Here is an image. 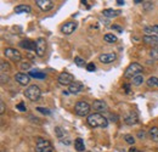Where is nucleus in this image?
I'll return each mask as SVG.
<instances>
[{
    "instance_id": "nucleus-1",
    "label": "nucleus",
    "mask_w": 158,
    "mask_h": 152,
    "mask_svg": "<svg viewBox=\"0 0 158 152\" xmlns=\"http://www.w3.org/2000/svg\"><path fill=\"white\" fill-rule=\"evenodd\" d=\"M86 122L91 128H107V125H108L107 118H105L101 113L89 114Z\"/></svg>"
},
{
    "instance_id": "nucleus-2",
    "label": "nucleus",
    "mask_w": 158,
    "mask_h": 152,
    "mask_svg": "<svg viewBox=\"0 0 158 152\" xmlns=\"http://www.w3.org/2000/svg\"><path fill=\"white\" fill-rule=\"evenodd\" d=\"M143 71V68H142V66L138 63V62H133V63H130L128 67H127V70H125V72H124V78H127V79H129V78H134V77L139 76L141 72Z\"/></svg>"
},
{
    "instance_id": "nucleus-3",
    "label": "nucleus",
    "mask_w": 158,
    "mask_h": 152,
    "mask_svg": "<svg viewBox=\"0 0 158 152\" xmlns=\"http://www.w3.org/2000/svg\"><path fill=\"white\" fill-rule=\"evenodd\" d=\"M24 96L28 99V100H31V101H38L40 99V96H41V90H40V88L38 85H35V84H33V85H29L26 90H24Z\"/></svg>"
},
{
    "instance_id": "nucleus-4",
    "label": "nucleus",
    "mask_w": 158,
    "mask_h": 152,
    "mask_svg": "<svg viewBox=\"0 0 158 152\" xmlns=\"http://www.w3.org/2000/svg\"><path fill=\"white\" fill-rule=\"evenodd\" d=\"M35 152H52V145L49 140L38 136L35 140Z\"/></svg>"
},
{
    "instance_id": "nucleus-5",
    "label": "nucleus",
    "mask_w": 158,
    "mask_h": 152,
    "mask_svg": "<svg viewBox=\"0 0 158 152\" xmlns=\"http://www.w3.org/2000/svg\"><path fill=\"white\" fill-rule=\"evenodd\" d=\"M90 110H91V106L85 101H78L76 103V106H74V112H76L77 116H80V117L88 116Z\"/></svg>"
},
{
    "instance_id": "nucleus-6",
    "label": "nucleus",
    "mask_w": 158,
    "mask_h": 152,
    "mask_svg": "<svg viewBox=\"0 0 158 152\" xmlns=\"http://www.w3.org/2000/svg\"><path fill=\"white\" fill-rule=\"evenodd\" d=\"M57 80H59V84H61V85H68V87H69L72 83L76 82L74 76L71 74L69 72H62V73H60Z\"/></svg>"
},
{
    "instance_id": "nucleus-7",
    "label": "nucleus",
    "mask_w": 158,
    "mask_h": 152,
    "mask_svg": "<svg viewBox=\"0 0 158 152\" xmlns=\"http://www.w3.org/2000/svg\"><path fill=\"white\" fill-rule=\"evenodd\" d=\"M4 55L6 56V58L11 60V61H21L22 60V55L20 54V51H17L14 48H6L4 50Z\"/></svg>"
},
{
    "instance_id": "nucleus-8",
    "label": "nucleus",
    "mask_w": 158,
    "mask_h": 152,
    "mask_svg": "<svg viewBox=\"0 0 158 152\" xmlns=\"http://www.w3.org/2000/svg\"><path fill=\"white\" fill-rule=\"evenodd\" d=\"M77 27H78V23L76 21H69V22H66L61 27V32L63 34H66V36H69V34H72L77 29Z\"/></svg>"
},
{
    "instance_id": "nucleus-9",
    "label": "nucleus",
    "mask_w": 158,
    "mask_h": 152,
    "mask_svg": "<svg viewBox=\"0 0 158 152\" xmlns=\"http://www.w3.org/2000/svg\"><path fill=\"white\" fill-rule=\"evenodd\" d=\"M35 54L39 57H43L46 53V40L44 38H38L35 40Z\"/></svg>"
},
{
    "instance_id": "nucleus-10",
    "label": "nucleus",
    "mask_w": 158,
    "mask_h": 152,
    "mask_svg": "<svg viewBox=\"0 0 158 152\" xmlns=\"http://www.w3.org/2000/svg\"><path fill=\"white\" fill-rule=\"evenodd\" d=\"M93 108L96 111V113L106 112V111H108V105L103 100H95L93 103Z\"/></svg>"
},
{
    "instance_id": "nucleus-11",
    "label": "nucleus",
    "mask_w": 158,
    "mask_h": 152,
    "mask_svg": "<svg viewBox=\"0 0 158 152\" xmlns=\"http://www.w3.org/2000/svg\"><path fill=\"white\" fill-rule=\"evenodd\" d=\"M116 58H117V55L114 53H108V54H101L99 56V61L105 65H108V63L114 62Z\"/></svg>"
},
{
    "instance_id": "nucleus-12",
    "label": "nucleus",
    "mask_w": 158,
    "mask_h": 152,
    "mask_svg": "<svg viewBox=\"0 0 158 152\" xmlns=\"http://www.w3.org/2000/svg\"><path fill=\"white\" fill-rule=\"evenodd\" d=\"M35 2H37V5L39 6L40 9L43 10V11H50L52 7H54V1L52 0H35Z\"/></svg>"
},
{
    "instance_id": "nucleus-13",
    "label": "nucleus",
    "mask_w": 158,
    "mask_h": 152,
    "mask_svg": "<svg viewBox=\"0 0 158 152\" xmlns=\"http://www.w3.org/2000/svg\"><path fill=\"white\" fill-rule=\"evenodd\" d=\"M15 80L20 84V85H23V87H26V85H28L29 84V82H31V77L28 76V74H26V73H16L15 74Z\"/></svg>"
},
{
    "instance_id": "nucleus-14",
    "label": "nucleus",
    "mask_w": 158,
    "mask_h": 152,
    "mask_svg": "<svg viewBox=\"0 0 158 152\" xmlns=\"http://www.w3.org/2000/svg\"><path fill=\"white\" fill-rule=\"evenodd\" d=\"M83 90H84V84L80 83V82H77V80L68 87V93L69 94H78Z\"/></svg>"
},
{
    "instance_id": "nucleus-15",
    "label": "nucleus",
    "mask_w": 158,
    "mask_h": 152,
    "mask_svg": "<svg viewBox=\"0 0 158 152\" xmlns=\"http://www.w3.org/2000/svg\"><path fill=\"white\" fill-rule=\"evenodd\" d=\"M20 46L26 50H29V51H35V48H37L35 41L31 40V39H24V40L20 41Z\"/></svg>"
},
{
    "instance_id": "nucleus-16",
    "label": "nucleus",
    "mask_w": 158,
    "mask_h": 152,
    "mask_svg": "<svg viewBox=\"0 0 158 152\" xmlns=\"http://www.w3.org/2000/svg\"><path fill=\"white\" fill-rule=\"evenodd\" d=\"M143 43L147 45H151L152 48H157L158 46V37L157 36H145L143 38Z\"/></svg>"
},
{
    "instance_id": "nucleus-17",
    "label": "nucleus",
    "mask_w": 158,
    "mask_h": 152,
    "mask_svg": "<svg viewBox=\"0 0 158 152\" xmlns=\"http://www.w3.org/2000/svg\"><path fill=\"white\" fill-rule=\"evenodd\" d=\"M124 122H125L128 125H134V124H136L139 122L138 114L135 113V112H130L128 116L124 117Z\"/></svg>"
},
{
    "instance_id": "nucleus-18",
    "label": "nucleus",
    "mask_w": 158,
    "mask_h": 152,
    "mask_svg": "<svg viewBox=\"0 0 158 152\" xmlns=\"http://www.w3.org/2000/svg\"><path fill=\"white\" fill-rule=\"evenodd\" d=\"M102 15L108 17V19H113V17H117L120 15V11L119 10H113V9H106L102 11Z\"/></svg>"
},
{
    "instance_id": "nucleus-19",
    "label": "nucleus",
    "mask_w": 158,
    "mask_h": 152,
    "mask_svg": "<svg viewBox=\"0 0 158 152\" xmlns=\"http://www.w3.org/2000/svg\"><path fill=\"white\" fill-rule=\"evenodd\" d=\"M15 12L16 14H29L32 12V7L29 5H19L15 7Z\"/></svg>"
},
{
    "instance_id": "nucleus-20",
    "label": "nucleus",
    "mask_w": 158,
    "mask_h": 152,
    "mask_svg": "<svg viewBox=\"0 0 158 152\" xmlns=\"http://www.w3.org/2000/svg\"><path fill=\"white\" fill-rule=\"evenodd\" d=\"M74 149L77 150L78 152H83L85 150V145H84V141H83V139H80V137H77L76 140H74Z\"/></svg>"
},
{
    "instance_id": "nucleus-21",
    "label": "nucleus",
    "mask_w": 158,
    "mask_h": 152,
    "mask_svg": "<svg viewBox=\"0 0 158 152\" xmlns=\"http://www.w3.org/2000/svg\"><path fill=\"white\" fill-rule=\"evenodd\" d=\"M28 76L33 77V78H35V79H45V78H46V74H45L44 72L37 71V70H35V71H29Z\"/></svg>"
},
{
    "instance_id": "nucleus-22",
    "label": "nucleus",
    "mask_w": 158,
    "mask_h": 152,
    "mask_svg": "<svg viewBox=\"0 0 158 152\" xmlns=\"http://www.w3.org/2000/svg\"><path fill=\"white\" fill-rule=\"evenodd\" d=\"M148 135L155 142H158V127H152L148 130Z\"/></svg>"
},
{
    "instance_id": "nucleus-23",
    "label": "nucleus",
    "mask_w": 158,
    "mask_h": 152,
    "mask_svg": "<svg viewBox=\"0 0 158 152\" xmlns=\"http://www.w3.org/2000/svg\"><path fill=\"white\" fill-rule=\"evenodd\" d=\"M147 85L150 88H158V78L157 77H150L147 80H146Z\"/></svg>"
},
{
    "instance_id": "nucleus-24",
    "label": "nucleus",
    "mask_w": 158,
    "mask_h": 152,
    "mask_svg": "<svg viewBox=\"0 0 158 152\" xmlns=\"http://www.w3.org/2000/svg\"><path fill=\"white\" fill-rule=\"evenodd\" d=\"M0 70H1V73H7L10 72L11 67H10V63L7 61H1L0 62Z\"/></svg>"
},
{
    "instance_id": "nucleus-25",
    "label": "nucleus",
    "mask_w": 158,
    "mask_h": 152,
    "mask_svg": "<svg viewBox=\"0 0 158 152\" xmlns=\"http://www.w3.org/2000/svg\"><path fill=\"white\" fill-rule=\"evenodd\" d=\"M103 39H105V41H106V43H110V44H112V43H116V41L118 40L116 36H113V34H111V33H108V34H105Z\"/></svg>"
},
{
    "instance_id": "nucleus-26",
    "label": "nucleus",
    "mask_w": 158,
    "mask_h": 152,
    "mask_svg": "<svg viewBox=\"0 0 158 152\" xmlns=\"http://www.w3.org/2000/svg\"><path fill=\"white\" fill-rule=\"evenodd\" d=\"M142 83H143V77L141 76V74H139V76L133 78V85H135V87H140Z\"/></svg>"
},
{
    "instance_id": "nucleus-27",
    "label": "nucleus",
    "mask_w": 158,
    "mask_h": 152,
    "mask_svg": "<svg viewBox=\"0 0 158 152\" xmlns=\"http://www.w3.org/2000/svg\"><path fill=\"white\" fill-rule=\"evenodd\" d=\"M124 140H125L128 144H130V145H134V144H135V139L133 137V135H129V134L124 135Z\"/></svg>"
},
{
    "instance_id": "nucleus-28",
    "label": "nucleus",
    "mask_w": 158,
    "mask_h": 152,
    "mask_svg": "<svg viewBox=\"0 0 158 152\" xmlns=\"http://www.w3.org/2000/svg\"><path fill=\"white\" fill-rule=\"evenodd\" d=\"M150 56L152 57L153 60H158V46L157 48H152V49H151Z\"/></svg>"
},
{
    "instance_id": "nucleus-29",
    "label": "nucleus",
    "mask_w": 158,
    "mask_h": 152,
    "mask_svg": "<svg viewBox=\"0 0 158 152\" xmlns=\"http://www.w3.org/2000/svg\"><path fill=\"white\" fill-rule=\"evenodd\" d=\"M145 32H152V33H155V34L158 36V24L152 26V27H146L145 28Z\"/></svg>"
},
{
    "instance_id": "nucleus-30",
    "label": "nucleus",
    "mask_w": 158,
    "mask_h": 152,
    "mask_svg": "<svg viewBox=\"0 0 158 152\" xmlns=\"http://www.w3.org/2000/svg\"><path fill=\"white\" fill-rule=\"evenodd\" d=\"M74 62H76V65H77L78 67H83V66L85 65V61H84L81 57H79V56L74 57Z\"/></svg>"
},
{
    "instance_id": "nucleus-31",
    "label": "nucleus",
    "mask_w": 158,
    "mask_h": 152,
    "mask_svg": "<svg viewBox=\"0 0 158 152\" xmlns=\"http://www.w3.org/2000/svg\"><path fill=\"white\" fill-rule=\"evenodd\" d=\"M35 110H37L38 112H40V113L46 114V116H49V114H51V111H50V110H48V108H44V107H37Z\"/></svg>"
},
{
    "instance_id": "nucleus-32",
    "label": "nucleus",
    "mask_w": 158,
    "mask_h": 152,
    "mask_svg": "<svg viewBox=\"0 0 158 152\" xmlns=\"http://www.w3.org/2000/svg\"><path fill=\"white\" fill-rule=\"evenodd\" d=\"M16 110H19L20 112H26V111H27V107H26L24 102H20V103L16 106Z\"/></svg>"
},
{
    "instance_id": "nucleus-33",
    "label": "nucleus",
    "mask_w": 158,
    "mask_h": 152,
    "mask_svg": "<svg viewBox=\"0 0 158 152\" xmlns=\"http://www.w3.org/2000/svg\"><path fill=\"white\" fill-rule=\"evenodd\" d=\"M95 68H96V66H95L93 62H90V63L86 65V71H88V72H94Z\"/></svg>"
},
{
    "instance_id": "nucleus-34",
    "label": "nucleus",
    "mask_w": 158,
    "mask_h": 152,
    "mask_svg": "<svg viewBox=\"0 0 158 152\" xmlns=\"http://www.w3.org/2000/svg\"><path fill=\"white\" fill-rule=\"evenodd\" d=\"M143 5H145V9L146 10H151L153 7V4L151 1H143Z\"/></svg>"
},
{
    "instance_id": "nucleus-35",
    "label": "nucleus",
    "mask_w": 158,
    "mask_h": 152,
    "mask_svg": "<svg viewBox=\"0 0 158 152\" xmlns=\"http://www.w3.org/2000/svg\"><path fill=\"white\" fill-rule=\"evenodd\" d=\"M111 28H112L113 31L119 32V33H123V28H122V27H119V26H117V24H112V26H111Z\"/></svg>"
},
{
    "instance_id": "nucleus-36",
    "label": "nucleus",
    "mask_w": 158,
    "mask_h": 152,
    "mask_svg": "<svg viewBox=\"0 0 158 152\" xmlns=\"http://www.w3.org/2000/svg\"><path fill=\"white\" fill-rule=\"evenodd\" d=\"M7 82H9V77L5 76V73H1V84L7 83Z\"/></svg>"
},
{
    "instance_id": "nucleus-37",
    "label": "nucleus",
    "mask_w": 158,
    "mask_h": 152,
    "mask_svg": "<svg viewBox=\"0 0 158 152\" xmlns=\"http://www.w3.org/2000/svg\"><path fill=\"white\" fill-rule=\"evenodd\" d=\"M21 68H22V70H29V68H31V65H29L28 62H23V63L21 65Z\"/></svg>"
},
{
    "instance_id": "nucleus-38",
    "label": "nucleus",
    "mask_w": 158,
    "mask_h": 152,
    "mask_svg": "<svg viewBox=\"0 0 158 152\" xmlns=\"http://www.w3.org/2000/svg\"><path fill=\"white\" fill-rule=\"evenodd\" d=\"M5 112V103H4V101H0V113L2 114Z\"/></svg>"
},
{
    "instance_id": "nucleus-39",
    "label": "nucleus",
    "mask_w": 158,
    "mask_h": 152,
    "mask_svg": "<svg viewBox=\"0 0 158 152\" xmlns=\"http://www.w3.org/2000/svg\"><path fill=\"white\" fill-rule=\"evenodd\" d=\"M123 89L125 90V93H127V94H129V93H130V85H129V84H124V85H123Z\"/></svg>"
},
{
    "instance_id": "nucleus-40",
    "label": "nucleus",
    "mask_w": 158,
    "mask_h": 152,
    "mask_svg": "<svg viewBox=\"0 0 158 152\" xmlns=\"http://www.w3.org/2000/svg\"><path fill=\"white\" fill-rule=\"evenodd\" d=\"M117 4H118L119 6H122V5L125 4V1H124V0H117Z\"/></svg>"
},
{
    "instance_id": "nucleus-41",
    "label": "nucleus",
    "mask_w": 158,
    "mask_h": 152,
    "mask_svg": "<svg viewBox=\"0 0 158 152\" xmlns=\"http://www.w3.org/2000/svg\"><path fill=\"white\" fill-rule=\"evenodd\" d=\"M129 152H139V151H138V149H136V147H131V149L129 150Z\"/></svg>"
},
{
    "instance_id": "nucleus-42",
    "label": "nucleus",
    "mask_w": 158,
    "mask_h": 152,
    "mask_svg": "<svg viewBox=\"0 0 158 152\" xmlns=\"http://www.w3.org/2000/svg\"><path fill=\"white\" fill-rule=\"evenodd\" d=\"M138 135L140 136V137H143V136H145V133H143V132H139Z\"/></svg>"
},
{
    "instance_id": "nucleus-43",
    "label": "nucleus",
    "mask_w": 158,
    "mask_h": 152,
    "mask_svg": "<svg viewBox=\"0 0 158 152\" xmlns=\"http://www.w3.org/2000/svg\"><path fill=\"white\" fill-rule=\"evenodd\" d=\"M134 2H135V4H140V2H143V1H142V0H134Z\"/></svg>"
}]
</instances>
